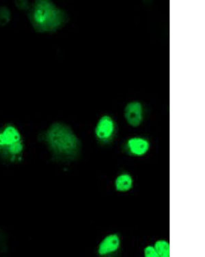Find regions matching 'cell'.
<instances>
[{
  "instance_id": "8fae6325",
  "label": "cell",
  "mask_w": 205,
  "mask_h": 257,
  "mask_svg": "<svg viewBox=\"0 0 205 257\" xmlns=\"http://www.w3.org/2000/svg\"><path fill=\"white\" fill-rule=\"evenodd\" d=\"M145 256L146 257H159L155 247L148 246L145 249Z\"/></svg>"
},
{
  "instance_id": "ba28073f",
  "label": "cell",
  "mask_w": 205,
  "mask_h": 257,
  "mask_svg": "<svg viewBox=\"0 0 205 257\" xmlns=\"http://www.w3.org/2000/svg\"><path fill=\"white\" fill-rule=\"evenodd\" d=\"M117 191L124 192L129 191L133 186V179L129 174H123L118 176L115 181Z\"/></svg>"
},
{
  "instance_id": "277c9868",
  "label": "cell",
  "mask_w": 205,
  "mask_h": 257,
  "mask_svg": "<svg viewBox=\"0 0 205 257\" xmlns=\"http://www.w3.org/2000/svg\"><path fill=\"white\" fill-rule=\"evenodd\" d=\"M115 132V124L110 116L104 115L98 121L95 128L98 140L106 142L111 140Z\"/></svg>"
},
{
  "instance_id": "30bf717a",
  "label": "cell",
  "mask_w": 205,
  "mask_h": 257,
  "mask_svg": "<svg viewBox=\"0 0 205 257\" xmlns=\"http://www.w3.org/2000/svg\"><path fill=\"white\" fill-rule=\"evenodd\" d=\"M10 19V12L6 7L0 8V24L6 25Z\"/></svg>"
},
{
  "instance_id": "52a82bcc",
  "label": "cell",
  "mask_w": 205,
  "mask_h": 257,
  "mask_svg": "<svg viewBox=\"0 0 205 257\" xmlns=\"http://www.w3.org/2000/svg\"><path fill=\"white\" fill-rule=\"evenodd\" d=\"M127 146L129 152L137 156H144L150 148L148 141L140 137L129 139L127 142Z\"/></svg>"
},
{
  "instance_id": "3957f363",
  "label": "cell",
  "mask_w": 205,
  "mask_h": 257,
  "mask_svg": "<svg viewBox=\"0 0 205 257\" xmlns=\"http://www.w3.org/2000/svg\"><path fill=\"white\" fill-rule=\"evenodd\" d=\"M22 137L15 126H7L0 132V152L9 158L18 157L22 154Z\"/></svg>"
},
{
  "instance_id": "7a4b0ae2",
  "label": "cell",
  "mask_w": 205,
  "mask_h": 257,
  "mask_svg": "<svg viewBox=\"0 0 205 257\" xmlns=\"http://www.w3.org/2000/svg\"><path fill=\"white\" fill-rule=\"evenodd\" d=\"M43 140L54 154L70 158L76 156L80 144L72 130L62 123H54L44 133Z\"/></svg>"
},
{
  "instance_id": "9c48e42d",
  "label": "cell",
  "mask_w": 205,
  "mask_h": 257,
  "mask_svg": "<svg viewBox=\"0 0 205 257\" xmlns=\"http://www.w3.org/2000/svg\"><path fill=\"white\" fill-rule=\"evenodd\" d=\"M156 251L159 257H171V247L169 243L166 240H158L156 242L155 246Z\"/></svg>"
},
{
  "instance_id": "8992f818",
  "label": "cell",
  "mask_w": 205,
  "mask_h": 257,
  "mask_svg": "<svg viewBox=\"0 0 205 257\" xmlns=\"http://www.w3.org/2000/svg\"><path fill=\"white\" fill-rule=\"evenodd\" d=\"M120 246V237L117 234H112L103 239L98 248V254L101 256L112 254L118 251Z\"/></svg>"
},
{
  "instance_id": "6da1fadb",
  "label": "cell",
  "mask_w": 205,
  "mask_h": 257,
  "mask_svg": "<svg viewBox=\"0 0 205 257\" xmlns=\"http://www.w3.org/2000/svg\"><path fill=\"white\" fill-rule=\"evenodd\" d=\"M28 17L34 31L40 33L58 31L67 20L65 12L49 0L35 1L29 8Z\"/></svg>"
},
{
  "instance_id": "7c38bea8",
  "label": "cell",
  "mask_w": 205,
  "mask_h": 257,
  "mask_svg": "<svg viewBox=\"0 0 205 257\" xmlns=\"http://www.w3.org/2000/svg\"><path fill=\"white\" fill-rule=\"evenodd\" d=\"M16 5L18 7L19 9L29 10L31 5L29 4V2L27 1H16Z\"/></svg>"
},
{
  "instance_id": "5b68a950",
  "label": "cell",
  "mask_w": 205,
  "mask_h": 257,
  "mask_svg": "<svg viewBox=\"0 0 205 257\" xmlns=\"http://www.w3.org/2000/svg\"><path fill=\"white\" fill-rule=\"evenodd\" d=\"M124 117L128 124L133 127H138L143 120V107L139 102L128 104L124 109Z\"/></svg>"
}]
</instances>
